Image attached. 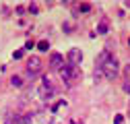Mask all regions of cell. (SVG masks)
Here are the masks:
<instances>
[{
	"label": "cell",
	"mask_w": 130,
	"mask_h": 124,
	"mask_svg": "<svg viewBox=\"0 0 130 124\" xmlns=\"http://www.w3.org/2000/svg\"><path fill=\"white\" fill-rule=\"evenodd\" d=\"M99 70L103 72V76H105V79H116V76H118V72H120L118 60L113 58V56H109V58H107V62H105V64H103Z\"/></svg>",
	"instance_id": "cell-1"
},
{
	"label": "cell",
	"mask_w": 130,
	"mask_h": 124,
	"mask_svg": "<svg viewBox=\"0 0 130 124\" xmlns=\"http://www.w3.org/2000/svg\"><path fill=\"white\" fill-rule=\"evenodd\" d=\"M60 76L64 81H74L78 79V66H68V64H64L60 68Z\"/></svg>",
	"instance_id": "cell-2"
},
{
	"label": "cell",
	"mask_w": 130,
	"mask_h": 124,
	"mask_svg": "<svg viewBox=\"0 0 130 124\" xmlns=\"http://www.w3.org/2000/svg\"><path fill=\"white\" fill-rule=\"evenodd\" d=\"M39 68H41V60L37 58V56H31L29 58V62H27V76H31V79H33V76L39 72Z\"/></svg>",
	"instance_id": "cell-3"
},
{
	"label": "cell",
	"mask_w": 130,
	"mask_h": 124,
	"mask_svg": "<svg viewBox=\"0 0 130 124\" xmlns=\"http://www.w3.org/2000/svg\"><path fill=\"white\" fill-rule=\"evenodd\" d=\"M80 60H83V52H80L78 48H72L66 56V64L68 66H78L80 64Z\"/></svg>",
	"instance_id": "cell-4"
},
{
	"label": "cell",
	"mask_w": 130,
	"mask_h": 124,
	"mask_svg": "<svg viewBox=\"0 0 130 124\" xmlns=\"http://www.w3.org/2000/svg\"><path fill=\"white\" fill-rule=\"evenodd\" d=\"M39 95H41V99H50V97L54 95L52 83L47 81V79H43V83H41V87H39Z\"/></svg>",
	"instance_id": "cell-5"
},
{
	"label": "cell",
	"mask_w": 130,
	"mask_h": 124,
	"mask_svg": "<svg viewBox=\"0 0 130 124\" xmlns=\"http://www.w3.org/2000/svg\"><path fill=\"white\" fill-rule=\"evenodd\" d=\"M50 66L60 70V68L64 66V56H62V54H52V58H50Z\"/></svg>",
	"instance_id": "cell-6"
},
{
	"label": "cell",
	"mask_w": 130,
	"mask_h": 124,
	"mask_svg": "<svg viewBox=\"0 0 130 124\" xmlns=\"http://www.w3.org/2000/svg\"><path fill=\"white\" fill-rule=\"evenodd\" d=\"M37 48H39L41 52H45L47 48H50V43H47V41H39V43H37Z\"/></svg>",
	"instance_id": "cell-7"
},
{
	"label": "cell",
	"mask_w": 130,
	"mask_h": 124,
	"mask_svg": "<svg viewBox=\"0 0 130 124\" xmlns=\"http://www.w3.org/2000/svg\"><path fill=\"white\" fill-rule=\"evenodd\" d=\"M113 124H124V116H122V114H118L116 118H113Z\"/></svg>",
	"instance_id": "cell-8"
},
{
	"label": "cell",
	"mask_w": 130,
	"mask_h": 124,
	"mask_svg": "<svg viewBox=\"0 0 130 124\" xmlns=\"http://www.w3.org/2000/svg\"><path fill=\"white\" fill-rule=\"evenodd\" d=\"M12 58H14V60H21V58H23V50H17V52L12 54Z\"/></svg>",
	"instance_id": "cell-9"
},
{
	"label": "cell",
	"mask_w": 130,
	"mask_h": 124,
	"mask_svg": "<svg viewBox=\"0 0 130 124\" xmlns=\"http://www.w3.org/2000/svg\"><path fill=\"white\" fill-rule=\"evenodd\" d=\"M78 8H80V10H83V12H87V10L91 8V4H89V2H83V4H80Z\"/></svg>",
	"instance_id": "cell-10"
},
{
	"label": "cell",
	"mask_w": 130,
	"mask_h": 124,
	"mask_svg": "<svg viewBox=\"0 0 130 124\" xmlns=\"http://www.w3.org/2000/svg\"><path fill=\"white\" fill-rule=\"evenodd\" d=\"M97 31H99V33H105V31H107V25H99V29H97Z\"/></svg>",
	"instance_id": "cell-11"
},
{
	"label": "cell",
	"mask_w": 130,
	"mask_h": 124,
	"mask_svg": "<svg viewBox=\"0 0 130 124\" xmlns=\"http://www.w3.org/2000/svg\"><path fill=\"white\" fill-rule=\"evenodd\" d=\"M33 45H35V43H33V41H31V39H29V41L25 43V48H27V50H31V48H33Z\"/></svg>",
	"instance_id": "cell-12"
},
{
	"label": "cell",
	"mask_w": 130,
	"mask_h": 124,
	"mask_svg": "<svg viewBox=\"0 0 130 124\" xmlns=\"http://www.w3.org/2000/svg\"><path fill=\"white\" fill-rule=\"evenodd\" d=\"M12 85H21V79H19V76H12Z\"/></svg>",
	"instance_id": "cell-13"
},
{
	"label": "cell",
	"mask_w": 130,
	"mask_h": 124,
	"mask_svg": "<svg viewBox=\"0 0 130 124\" xmlns=\"http://www.w3.org/2000/svg\"><path fill=\"white\" fill-rule=\"evenodd\" d=\"M128 45H130V39H128Z\"/></svg>",
	"instance_id": "cell-14"
}]
</instances>
